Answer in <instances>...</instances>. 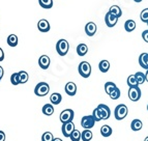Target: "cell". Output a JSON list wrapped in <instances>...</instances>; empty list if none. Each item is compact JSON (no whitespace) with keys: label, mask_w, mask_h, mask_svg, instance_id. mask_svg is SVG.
Returning a JSON list of instances; mask_svg holds the SVG:
<instances>
[{"label":"cell","mask_w":148,"mask_h":141,"mask_svg":"<svg viewBox=\"0 0 148 141\" xmlns=\"http://www.w3.org/2000/svg\"><path fill=\"white\" fill-rule=\"evenodd\" d=\"M147 111H148V104H147Z\"/></svg>","instance_id":"cell-45"},{"label":"cell","mask_w":148,"mask_h":141,"mask_svg":"<svg viewBox=\"0 0 148 141\" xmlns=\"http://www.w3.org/2000/svg\"><path fill=\"white\" fill-rule=\"evenodd\" d=\"M145 78H146V81L148 82V69L146 71V74H145Z\"/></svg>","instance_id":"cell-41"},{"label":"cell","mask_w":148,"mask_h":141,"mask_svg":"<svg viewBox=\"0 0 148 141\" xmlns=\"http://www.w3.org/2000/svg\"><path fill=\"white\" fill-rule=\"evenodd\" d=\"M75 130L76 129H75V124H74L73 121H71V122H66V124H62L61 131H62V134H63L64 137L69 138Z\"/></svg>","instance_id":"cell-8"},{"label":"cell","mask_w":148,"mask_h":141,"mask_svg":"<svg viewBox=\"0 0 148 141\" xmlns=\"http://www.w3.org/2000/svg\"><path fill=\"white\" fill-rule=\"evenodd\" d=\"M127 85L130 87H137L139 86L138 82H137L136 80V77H135V75H130L127 78Z\"/></svg>","instance_id":"cell-28"},{"label":"cell","mask_w":148,"mask_h":141,"mask_svg":"<svg viewBox=\"0 0 148 141\" xmlns=\"http://www.w3.org/2000/svg\"><path fill=\"white\" fill-rule=\"evenodd\" d=\"M144 141H148V136H147V137H146V138H145V139H144Z\"/></svg>","instance_id":"cell-44"},{"label":"cell","mask_w":148,"mask_h":141,"mask_svg":"<svg viewBox=\"0 0 148 141\" xmlns=\"http://www.w3.org/2000/svg\"><path fill=\"white\" fill-rule=\"evenodd\" d=\"M112 133H113V130H112L111 127L108 126V124H105V126H103L101 128V136H104V137H110L112 135Z\"/></svg>","instance_id":"cell-18"},{"label":"cell","mask_w":148,"mask_h":141,"mask_svg":"<svg viewBox=\"0 0 148 141\" xmlns=\"http://www.w3.org/2000/svg\"><path fill=\"white\" fill-rule=\"evenodd\" d=\"M139 65L141 67L145 69L146 71L148 69V53H142L139 56Z\"/></svg>","instance_id":"cell-15"},{"label":"cell","mask_w":148,"mask_h":141,"mask_svg":"<svg viewBox=\"0 0 148 141\" xmlns=\"http://www.w3.org/2000/svg\"><path fill=\"white\" fill-rule=\"evenodd\" d=\"M50 91V86L46 82H40L38 84L35 86L34 88V94L37 97H45L47 96Z\"/></svg>","instance_id":"cell-3"},{"label":"cell","mask_w":148,"mask_h":141,"mask_svg":"<svg viewBox=\"0 0 148 141\" xmlns=\"http://www.w3.org/2000/svg\"><path fill=\"white\" fill-rule=\"evenodd\" d=\"M78 71L83 78H88L91 75V65L87 61H82L80 62L79 67H78Z\"/></svg>","instance_id":"cell-4"},{"label":"cell","mask_w":148,"mask_h":141,"mask_svg":"<svg viewBox=\"0 0 148 141\" xmlns=\"http://www.w3.org/2000/svg\"><path fill=\"white\" fill-rule=\"evenodd\" d=\"M96 29L97 27H96L95 23L93 22H88L85 26V32L88 36H93L96 32Z\"/></svg>","instance_id":"cell-11"},{"label":"cell","mask_w":148,"mask_h":141,"mask_svg":"<svg viewBox=\"0 0 148 141\" xmlns=\"http://www.w3.org/2000/svg\"><path fill=\"white\" fill-rule=\"evenodd\" d=\"M116 88H117L116 84L113 83V82H107L106 84H105V91H106V94H109V96H110V94L113 91L114 89H116Z\"/></svg>","instance_id":"cell-24"},{"label":"cell","mask_w":148,"mask_h":141,"mask_svg":"<svg viewBox=\"0 0 148 141\" xmlns=\"http://www.w3.org/2000/svg\"><path fill=\"white\" fill-rule=\"evenodd\" d=\"M109 12L117 18H120L121 16H122V10H121V8H119L118 5H112L111 8H110V10H109Z\"/></svg>","instance_id":"cell-22"},{"label":"cell","mask_w":148,"mask_h":141,"mask_svg":"<svg viewBox=\"0 0 148 141\" xmlns=\"http://www.w3.org/2000/svg\"><path fill=\"white\" fill-rule=\"evenodd\" d=\"M142 39H143L144 42L148 43V29L144 30L143 32H142Z\"/></svg>","instance_id":"cell-37"},{"label":"cell","mask_w":148,"mask_h":141,"mask_svg":"<svg viewBox=\"0 0 148 141\" xmlns=\"http://www.w3.org/2000/svg\"><path fill=\"white\" fill-rule=\"evenodd\" d=\"M64 90H65V92H66L69 96L73 97L77 92V85L75 84L74 82H67L65 87H64Z\"/></svg>","instance_id":"cell-14"},{"label":"cell","mask_w":148,"mask_h":141,"mask_svg":"<svg viewBox=\"0 0 148 141\" xmlns=\"http://www.w3.org/2000/svg\"><path fill=\"white\" fill-rule=\"evenodd\" d=\"M128 98L133 102H138L141 99V89L139 88V86L130 87V89H128Z\"/></svg>","instance_id":"cell-7"},{"label":"cell","mask_w":148,"mask_h":141,"mask_svg":"<svg viewBox=\"0 0 148 141\" xmlns=\"http://www.w3.org/2000/svg\"><path fill=\"white\" fill-rule=\"evenodd\" d=\"M54 140V137H53V134L51 132H45L42 136V141H53Z\"/></svg>","instance_id":"cell-33"},{"label":"cell","mask_w":148,"mask_h":141,"mask_svg":"<svg viewBox=\"0 0 148 141\" xmlns=\"http://www.w3.org/2000/svg\"><path fill=\"white\" fill-rule=\"evenodd\" d=\"M93 137V134L90 130H84L82 132V140L83 141H90Z\"/></svg>","instance_id":"cell-26"},{"label":"cell","mask_w":148,"mask_h":141,"mask_svg":"<svg viewBox=\"0 0 148 141\" xmlns=\"http://www.w3.org/2000/svg\"><path fill=\"white\" fill-rule=\"evenodd\" d=\"M74 111H73L72 109H65V110H63V111L60 113V121H61L62 124H66V122H71V121H73V119H74Z\"/></svg>","instance_id":"cell-5"},{"label":"cell","mask_w":148,"mask_h":141,"mask_svg":"<svg viewBox=\"0 0 148 141\" xmlns=\"http://www.w3.org/2000/svg\"><path fill=\"white\" fill-rule=\"evenodd\" d=\"M10 82H12V85L21 84L20 77H19V73H14V74H12V76H10Z\"/></svg>","instance_id":"cell-32"},{"label":"cell","mask_w":148,"mask_h":141,"mask_svg":"<svg viewBox=\"0 0 148 141\" xmlns=\"http://www.w3.org/2000/svg\"><path fill=\"white\" fill-rule=\"evenodd\" d=\"M69 45L66 40H59L56 44V51L60 56H65L69 52Z\"/></svg>","instance_id":"cell-2"},{"label":"cell","mask_w":148,"mask_h":141,"mask_svg":"<svg viewBox=\"0 0 148 141\" xmlns=\"http://www.w3.org/2000/svg\"><path fill=\"white\" fill-rule=\"evenodd\" d=\"M88 52V47H87L86 44H80L78 45V47H77V53L79 56H84V55L87 54Z\"/></svg>","instance_id":"cell-20"},{"label":"cell","mask_w":148,"mask_h":141,"mask_svg":"<svg viewBox=\"0 0 148 141\" xmlns=\"http://www.w3.org/2000/svg\"><path fill=\"white\" fill-rule=\"evenodd\" d=\"M96 108L99 109V113H101L103 119H108L109 117L111 116V110H110V108H109L107 105L99 104Z\"/></svg>","instance_id":"cell-10"},{"label":"cell","mask_w":148,"mask_h":141,"mask_svg":"<svg viewBox=\"0 0 148 141\" xmlns=\"http://www.w3.org/2000/svg\"><path fill=\"white\" fill-rule=\"evenodd\" d=\"M147 26H148V23H147Z\"/></svg>","instance_id":"cell-46"},{"label":"cell","mask_w":148,"mask_h":141,"mask_svg":"<svg viewBox=\"0 0 148 141\" xmlns=\"http://www.w3.org/2000/svg\"><path fill=\"white\" fill-rule=\"evenodd\" d=\"M92 116H93V118L95 119L96 122H99V121L103 120V117H101V113H99V109H97V108H95L93 110V112H92Z\"/></svg>","instance_id":"cell-36"},{"label":"cell","mask_w":148,"mask_h":141,"mask_svg":"<svg viewBox=\"0 0 148 141\" xmlns=\"http://www.w3.org/2000/svg\"><path fill=\"white\" fill-rule=\"evenodd\" d=\"M105 22H106V25L108 27H114L118 22V18L112 15L110 12H108L105 16Z\"/></svg>","instance_id":"cell-9"},{"label":"cell","mask_w":148,"mask_h":141,"mask_svg":"<svg viewBox=\"0 0 148 141\" xmlns=\"http://www.w3.org/2000/svg\"><path fill=\"white\" fill-rule=\"evenodd\" d=\"M38 3L42 8L49 10L53 6V0H38Z\"/></svg>","instance_id":"cell-27"},{"label":"cell","mask_w":148,"mask_h":141,"mask_svg":"<svg viewBox=\"0 0 148 141\" xmlns=\"http://www.w3.org/2000/svg\"><path fill=\"white\" fill-rule=\"evenodd\" d=\"M8 44L10 47H16L18 45V36L16 34H10L8 37Z\"/></svg>","instance_id":"cell-25"},{"label":"cell","mask_w":148,"mask_h":141,"mask_svg":"<svg viewBox=\"0 0 148 141\" xmlns=\"http://www.w3.org/2000/svg\"><path fill=\"white\" fill-rule=\"evenodd\" d=\"M4 59V52H3V50L0 48V61H2Z\"/></svg>","instance_id":"cell-39"},{"label":"cell","mask_w":148,"mask_h":141,"mask_svg":"<svg viewBox=\"0 0 148 141\" xmlns=\"http://www.w3.org/2000/svg\"><path fill=\"white\" fill-rule=\"evenodd\" d=\"M37 28L40 32H48L50 30V23L46 19H42L37 23Z\"/></svg>","instance_id":"cell-13"},{"label":"cell","mask_w":148,"mask_h":141,"mask_svg":"<svg viewBox=\"0 0 148 141\" xmlns=\"http://www.w3.org/2000/svg\"><path fill=\"white\" fill-rule=\"evenodd\" d=\"M19 77H20V82L21 84H24L28 81L29 79V76H28V73L25 72V71H20L19 72Z\"/></svg>","instance_id":"cell-31"},{"label":"cell","mask_w":148,"mask_h":141,"mask_svg":"<svg viewBox=\"0 0 148 141\" xmlns=\"http://www.w3.org/2000/svg\"><path fill=\"white\" fill-rule=\"evenodd\" d=\"M53 141H62V140L60 138H54V140Z\"/></svg>","instance_id":"cell-43"},{"label":"cell","mask_w":148,"mask_h":141,"mask_svg":"<svg viewBox=\"0 0 148 141\" xmlns=\"http://www.w3.org/2000/svg\"><path fill=\"white\" fill-rule=\"evenodd\" d=\"M99 69L101 73H107L109 71V69H110V62L106 59L101 60L99 65Z\"/></svg>","instance_id":"cell-21"},{"label":"cell","mask_w":148,"mask_h":141,"mask_svg":"<svg viewBox=\"0 0 148 141\" xmlns=\"http://www.w3.org/2000/svg\"><path fill=\"white\" fill-rule=\"evenodd\" d=\"M69 138L72 141H80L82 140V133L80 131H78V130H75Z\"/></svg>","instance_id":"cell-30"},{"label":"cell","mask_w":148,"mask_h":141,"mask_svg":"<svg viewBox=\"0 0 148 141\" xmlns=\"http://www.w3.org/2000/svg\"><path fill=\"white\" fill-rule=\"evenodd\" d=\"M50 63H51V60H50V57L47 55H42L38 59V65L42 69H47L50 67Z\"/></svg>","instance_id":"cell-12"},{"label":"cell","mask_w":148,"mask_h":141,"mask_svg":"<svg viewBox=\"0 0 148 141\" xmlns=\"http://www.w3.org/2000/svg\"><path fill=\"white\" fill-rule=\"evenodd\" d=\"M128 109L126 107V105L124 104H119L118 106H116L115 110H114V116L117 120H122L127 116Z\"/></svg>","instance_id":"cell-1"},{"label":"cell","mask_w":148,"mask_h":141,"mask_svg":"<svg viewBox=\"0 0 148 141\" xmlns=\"http://www.w3.org/2000/svg\"><path fill=\"white\" fill-rule=\"evenodd\" d=\"M142 128H143V122L140 120V119H134L133 121H132L131 124V129L133 130V131H140V130H142Z\"/></svg>","instance_id":"cell-17"},{"label":"cell","mask_w":148,"mask_h":141,"mask_svg":"<svg viewBox=\"0 0 148 141\" xmlns=\"http://www.w3.org/2000/svg\"><path fill=\"white\" fill-rule=\"evenodd\" d=\"M3 74H4V71H3V67H1V65H0V81H1V79H2Z\"/></svg>","instance_id":"cell-40"},{"label":"cell","mask_w":148,"mask_h":141,"mask_svg":"<svg viewBox=\"0 0 148 141\" xmlns=\"http://www.w3.org/2000/svg\"><path fill=\"white\" fill-rule=\"evenodd\" d=\"M50 101H51L52 105H59L62 101V96L60 94H58V92H54V94H51Z\"/></svg>","instance_id":"cell-16"},{"label":"cell","mask_w":148,"mask_h":141,"mask_svg":"<svg viewBox=\"0 0 148 141\" xmlns=\"http://www.w3.org/2000/svg\"><path fill=\"white\" fill-rule=\"evenodd\" d=\"M124 29L127 32H132L134 30L136 29V22L134 20H127L124 23Z\"/></svg>","instance_id":"cell-19"},{"label":"cell","mask_w":148,"mask_h":141,"mask_svg":"<svg viewBox=\"0 0 148 141\" xmlns=\"http://www.w3.org/2000/svg\"><path fill=\"white\" fill-rule=\"evenodd\" d=\"M140 18H141V21L144 23L147 24L148 23V8H145L141 12V15H140Z\"/></svg>","instance_id":"cell-35"},{"label":"cell","mask_w":148,"mask_h":141,"mask_svg":"<svg viewBox=\"0 0 148 141\" xmlns=\"http://www.w3.org/2000/svg\"><path fill=\"white\" fill-rule=\"evenodd\" d=\"M120 94H121L120 89L117 87L116 89H114L113 91L110 94V98H111L112 100H118L119 98H120Z\"/></svg>","instance_id":"cell-34"},{"label":"cell","mask_w":148,"mask_h":141,"mask_svg":"<svg viewBox=\"0 0 148 141\" xmlns=\"http://www.w3.org/2000/svg\"><path fill=\"white\" fill-rule=\"evenodd\" d=\"M0 141H5V133L3 131H0Z\"/></svg>","instance_id":"cell-38"},{"label":"cell","mask_w":148,"mask_h":141,"mask_svg":"<svg viewBox=\"0 0 148 141\" xmlns=\"http://www.w3.org/2000/svg\"><path fill=\"white\" fill-rule=\"evenodd\" d=\"M42 113L47 116H50L54 113V107H53L52 104H46L44 107H42Z\"/></svg>","instance_id":"cell-23"},{"label":"cell","mask_w":148,"mask_h":141,"mask_svg":"<svg viewBox=\"0 0 148 141\" xmlns=\"http://www.w3.org/2000/svg\"><path fill=\"white\" fill-rule=\"evenodd\" d=\"M95 119L93 118L92 115H87V116H83L81 119V126L84 128V130H90L92 129L95 124Z\"/></svg>","instance_id":"cell-6"},{"label":"cell","mask_w":148,"mask_h":141,"mask_svg":"<svg viewBox=\"0 0 148 141\" xmlns=\"http://www.w3.org/2000/svg\"><path fill=\"white\" fill-rule=\"evenodd\" d=\"M134 1H135V2H137V3H140V2H142L143 0H134Z\"/></svg>","instance_id":"cell-42"},{"label":"cell","mask_w":148,"mask_h":141,"mask_svg":"<svg viewBox=\"0 0 148 141\" xmlns=\"http://www.w3.org/2000/svg\"><path fill=\"white\" fill-rule=\"evenodd\" d=\"M135 77H136V80L138 82V84H143L144 82L146 81V78H145V74L142 72H137L135 74Z\"/></svg>","instance_id":"cell-29"}]
</instances>
